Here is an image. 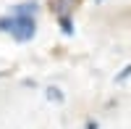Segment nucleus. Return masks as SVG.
I'll use <instances>...</instances> for the list:
<instances>
[{"label": "nucleus", "mask_w": 131, "mask_h": 129, "mask_svg": "<svg viewBox=\"0 0 131 129\" xmlns=\"http://www.w3.org/2000/svg\"><path fill=\"white\" fill-rule=\"evenodd\" d=\"M128 77H131V63H128V66H126V69H123V71H121V74H118V77H115V82L121 84V82H126Z\"/></svg>", "instance_id": "4"}, {"label": "nucleus", "mask_w": 131, "mask_h": 129, "mask_svg": "<svg viewBox=\"0 0 131 129\" xmlns=\"http://www.w3.org/2000/svg\"><path fill=\"white\" fill-rule=\"evenodd\" d=\"M58 21H60V29H63V34H73V21H71L68 16H60Z\"/></svg>", "instance_id": "2"}, {"label": "nucleus", "mask_w": 131, "mask_h": 129, "mask_svg": "<svg viewBox=\"0 0 131 129\" xmlns=\"http://www.w3.org/2000/svg\"><path fill=\"white\" fill-rule=\"evenodd\" d=\"M47 100H55V103H63V92L58 87H47Z\"/></svg>", "instance_id": "3"}, {"label": "nucleus", "mask_w": 131, "mask_h": 129, "mask_svg": "<svg viewBox=\"0 0 131 129\" xmlns=\"http://www.w3.org/2000/svg\"><path fill=\"white\" fill-rule=\"evenodd\" d=\"M0 32L10 34L16 42H29V40H34V34H37V21H34V16L8 11L5 16H0Z\"/></svg>", "instance_id": "1"}, {"label": "nucleus", "mask_w": 131, "mask_h": 129, "mask_svg": "<svg viewBox=\"0 0 131 129\" xmlns=\"http://www.w3.org/2000/svg\"><path fill=\"white\" fill-rule=\"evenodd\" d=\"M97 126H100V124H97L94 119H89V121H86V129H97Z\"/></svg>", "instance_id": "5"}]
</instances>
